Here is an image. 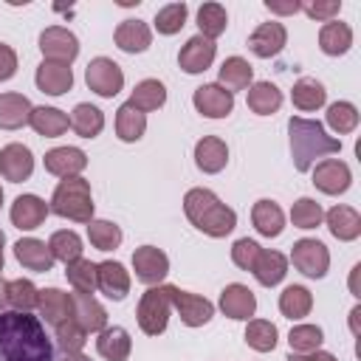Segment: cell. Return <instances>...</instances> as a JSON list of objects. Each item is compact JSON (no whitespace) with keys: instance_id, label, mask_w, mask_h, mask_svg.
I'll return each mask as SVG.
<instances>
[{"instance_id":"cell-27","label":"cell","mask_w":361,"mask_h":361,"mask_svg":"<svg viewBox=\"0 0 361 361\" xmlns=\"http://www.w3.org/2000/svg\"><path fill=\"white\" fill-rule=\"evenodd\" d=\"M324 217H327L330 234L336 240H341V243H350V240H355L361 234V214L355 209H350V206H333Z\"/></svg>"},{"instance_id":"cell-14","label":"cell","mask_w":361,"mask_h":361,"mask_svg":"<svg viewBox=\"0 0 361 361\" xmlns=\"http://www.w3.org/2000/svg\"><path fill=\"white\" fill-rule=\"evenodd\" d=\"M285 42H288V31H285V25L276 23V20L259 23V25L251 31V37H248V48H251L259 59L276 56V54L285 48Z\"/></svg>"},{"instance_id":"cell-55","label":"cell","mask_w":361,"mask_h":361,"mask_svg":"<svg viewBox=\"0 0 361 361\" xmlns=\"http://www.w3.org/2000/svg\"><path fill=\"white\" fill-rule=\"evenodd\" d=\"M265 8L268 11H274V14H296L299 11V3H271V0H265Z\"/></svg>"},{"instance_id":"cell-23","label":"cell","mask_w":361,"mask_h":361,"mask_svg":"<svg viewBox=\"0 0 361 361\" xmlns=\"http://www.w3.org/2000/svg\"><path fill=\"white\" fill-rule=\"evenodd\" d=\"M195 164H197V169H203L209 175L220 172L228 164V147H226V141L217 138V135H203L195 144Z\"/></svg>"},{"instance_id":"cell-12","label":"cell","mask_w":361,"mask_h":361,"mask_svg":"<svg viewBox=\"0 0 361 361\" xmlns=\"http://www.w3.org/2000/svg\"><path fill=\"white\" fill-rule=\"evenodd\" d=\"M214 54H217L214 39H206V37L195 34V37H189L186 45L180 48L178 65H180V71H186V73H203L206 68H212Z\"/></svg>"},{"instance_id":"cell-43","label":"cell","mask_w":361,"mask_h":361,"mask_svg":"<svg viewBox=\"0 0 361 361\" xmlns=\"http://www.w3.org/2000/svg\"><path fill=\"white\" fill-rule=\"evenodd\" d=\"M276 324L265 322V319H248L245 327V344L257 353H271L276 347Z\"/></svg>"},{"instance_id":"cell-50","label":"cell","mask_w":361,"mask_h":361,"mask_svg":"<svg viewBox=\"0 0 361 361\" xmlns=\"http://www.w3.org/2000/svg\"><path fill=\"white\" fill-rule=\"evenodd\" d=\"M85 341H87V333H85V327L76 324L73 319L56 324V344H59L62 353H82Z\"/></svg>"},{"instance_id":"cell-11","label":"cell","mask_w":361,"mask_h":361,"mask_svg":"<svg viewBox=\"0 0 361 361\" xmlns=\"http://www.w3.org/2000/svg\"><path fill=\"white\" fill-rule=\"evenodd\" d=\"M195 110L206 118H226L234 110V93H228L226 87H220L217 82L212 85H200L192 96Z\"/></svg>"},{"instance_id":"cell-7","label":"cell","mask_w":361,"mask_h":361,"mask_svg":"<svg viewBox=\"0 0 361 361\" xmlns=\"http://www.w3.org/2000/svg\"><path fill=\"white\" fill-rule=\"evenodd\" d=\"M85 82H87V87H90L96 96L113 99V96L124 87V73H121V68H118L113 59L96 56V59H90L87 68H85Z\"/></svg>"},{"instance_id":"cell-47","label":"cell","mask_w":361,"mask_h":361,"mask_svg":"<svg viewBox=\"0 0 361 361\" xmlns=\"http://www.w3.org/2000/svg\"><path fill=\"white\" fill-rule=\"evenodd\" d=\"M324 341V333L322 327L316 324H296L290 333H288V344H290V353H313L319 350Z\"/></svg>"},{"instance_id":"cell-40","label":"cell","mask_w":361,"mask_h":361,"mask_svg":"<svg viewBox=\"0 0 361 361\" xmlns=\"http://www.w3.org/2000/svg\"><path fill=\"white\" fill-rule=\"evenodd\" d=\"M65 276H68V282H71V288L76 290V293H90L93 296V290L99 288V282H96V262H90V259H73V262H68L65 265Z\"/></svg>"},{"instance_id":"cell-46","label":"cell","mask_w":361,"mask_h":361,"mask_svg":"<svg viewBox=\"0 0 361 361\" xmlns=\"http://www.w3.org/2000/svg\"><path fill=\"white\" fill-rule=\"evenodd\" d=\"M327 124L338 135L353 133L358 127V110H355V104H350V102H333L327 107Z\"/></svg>"},{"instance_id":"cell-53","label":"cell","mask_w":361,"mask_h":361,"mask_svg":"<svg viewBox=\"0 0 361 361\" xmlns=\"http://www.w3.org/2000/svg\"><path fill=\"white\" fill-rule=\"evenodd\" d=\"M14 73H17V54H14L11 45L0 42V82L11 79Z\"/></svg>"},{"instance_id":"cell-9","label":"cell","mask_w":361,"mask_h":361,"mask_svg":"<svg viewBox=\"0 0 361 361\" xmlns=\"http://www.w3.org/2000/svg\"><path fill=\"white\" fill-rule=\"evenodd\" d=\"M133 271L135 279L144 285H161V279L169 274V257L155 245H141L133 251Z\"/></svg>"},{"instance_id":"cell-31","label":"cell","mask_w":361,"mask_h":361,"mask_svg":"<svg viewBox=\"0 0 361 361\" xmlns=\"http://www.w3.org/2000/svg\"><path fill=\"white\" fill-rule=\"evenodd\" d=\"M254 276H257V282L259 285H265V288H274V285H279L282 279H285V274H288V259H285V254H279V251H259V259H257V265H254V271H251Z\"/></svg>"},{"instance_id":"cell-15","label":"cell","mask_w":361,"mask_h":361,"mask_svg":"<svg viewBox=\"0 0 361 361\" xmlns=\"http://www.w3.org/2000/svg\"><path fill=\"white\" fill-rule=\"evenodd\" d=\"M42 164H45V172L65 180V178H76L87 166V155L79 147H56L45 152Z\"/></svg>"},{"instance_id":"cell-52","label":"cell","mask_w":361,"mask_h":361,"mask_svg":"<svg viewBox=\"0 0 361 361\" xmlns=\"http://www.w3.org/2000/svg\"><path fill=\"white\" fill-rule=\"evenodd\" d=\"M299 8H305V14L307 17H313V20H322V23H330L338 11H341V3L338 0H327V3H307V6H299Z\"/></svg>"},{"instance_id":"cell-60","label":"cell","mask_w":361,"mask_h":361,"mask_svg":"<svg viewBox=\"0 0 361 361\" xmlns=\"http://www.w3.org/2000/svg\"><path fill=\"white\" fill-rule=\"evenodd\" d=\"M0 271H3V257H0Z\"/></svg>"},{"instance_id":"cell-34","label":"cell","mask_w":361,"mask_h":361,"mask_svg":"<svg viewBox=\"0 0 361 361\" xmlns=\"http://www.w3.org/2000/svg\"><path fill=\"white\" fill-rule=\"evenodd\" d=\"M324 99H327V90H324V85H322L319 79H313V76L299 79V82L293 85V90H290V102H293V107H299L302 113L319 110V107L324 104Z\"/></svg>"},{"instance_id":"cell-22","label":"cell","mask_w":361,"mask_h":361,"mask_svg":"<svg viewBox=\"0 0 361 361\" xmlns=\"http://www.w3.org/2000/svg\"><path fill=\"white\" fill-rule=\"evenodd\" d=\"M14 257H17V262H20L23 268L37 271V274L51 271V265H54V257H51L48 245H45L42 240H37V237H23V240H17V243H14Z\"/></svg>"},{"instance_id":"cell-30","label":"cell","mask_w":361,"mask_h":361,"mask_svg":"<svg viewBox=\"0 0 361 361\" xmlns=\"http://www.w3.org/2000/svg\"><path fill=\"white\" fill-rule=\"evenodd\" d=\"M353 45V31L347 23H338V20H330L322 25L319 31V48L327 54V56H341L347 54Z\"/></svg>"},{"instance_id":"cell-26","label":"cell","mask_w":361,"mask_h":361,"mask_svg":"<svg viewBox=\"0 0 361 361\" xmlns=\"http://www.w3.org/2000/svg\"><path fill=\"white\" fill-rule=\"evenodd\" d=\"M31 102L23 93H0V130H20L31 118Z\"/></svg>"},{"instance_id":"cell-20","label":"cell","mask_w":361,"mask_h":361,"mask_svg":"<svg viewBox=\"0 0 361 361\" xmlns=\"http://www.w3.org/2000/svg\"><path fill=\"white\" fill-rule=\"evenodd\" d=\"M37 87L48 96H62L73 87V71L71 65H62V62H48L42 59V65L37 68Z\"/></svg>"},{"instance_id":"cell-21","label":"cell","mask_w":361,"mask_h":361,"mask_svg":"<svg viewBox=\"0 0 361 361\" xmlns=\"http://www.w3.org/2000/svg\"><path fill=\"white\" fill-rule=\"evenodd\" d=\"M96 282H99V290L107 293L116 302H121L130 293V274L116 259H107V262H99L96 265Z\"/></svg>"},{"instance_id":"cell-8","label":"cell","mask_w":361,"mask_h":361,"mask_svg":"<svg viewBox=\"0 0 361 361\" xmlns=\"http://www.w3.org/2000/svg\"><path fill=\"white\" fill-rule=\"evenodd\" d=\"M39 51L48 62H62L71 65L79 56V39L73 31L62 28V25H51L39 34Z\"/></svg>"},{"instance_id":"cell-44","label":"cell","mask_w":361,"mask_h":361,"mask_svg":"<svg viewBox=\"0 0 361 361\" xmlns=\"http://www.w3.org/2000/svg\"><path fill=\"white\" fill-rule=\"evenodd\" d=\"M87 240L99 251H113L121 245V228L110 220H90L87 223Z\"/></svg>"},{"instance_id":"cell-45","label":"cell","mask_w":361,"mask_h":361,"mask_svg":"<svg viewBox=\"0 0 361 361\" xmlns=\"http://www.w3.org/2000/svg\"><path fill=\"white\" fill-rule=\"evenodd\" d=\"M6 299H8V305H11L14 310L28 313V310L37 307L39 290L34 288L31 279H11V282H6Z\"/></svg>"},{"instance_id":"cell-16","label":"cell","mask_w":361,"mask_h":361,"mask_svg":"<svg viewBox=\"0 0 361 361\" xmlns=\"http://www.w3.org/2000/svg\"><path fill=\"white\" fill-rule=\"evenodd\" d=\"M34 172V155L28 147L23 144H6L0 149V175L11 183H20V180H28Z\"/></svg>"},{"instance_id":"cell-4","label":"cell","mask_w":361,"mask_h":361,"mask_svg":"<svg viewBox=\"0 0 361 361\" xmlns=\"http://www.w3.org/2000/svg\"><path fill=\"white\" fill-rule=\"evenodd\" d=\"M51 212L65 220H73V223H90L93 220L90 183L79 175L59 180V186L54 189V197H51Z\"/></svg>"},{"instance_id":"cell-33","label":"cell","mask_w":361,"mask_h":361,"mask_svg":"<svg viewBox=\"0 0 361 361\" xmlns=\"http://www.w3.org/2000/svg\"><path fill=\"white\" fill-rule=\"evenodd\" d=\"M254 79V68L248 65V59L243 56H228L223 65H220V87H226L228 93L234 90H245Z\"/></svg>"},{"instance_id":"cell-59","label":"cell","mask_w":361,"mask_h":361,"mask_svg":"<svg viewBox=\"0 0 361 361\" xmlns=\"http://www.w3.org/2000/svg\"><path fill=\"white\" fill-rule=\"evenodd\" d=\"M0 206H3V189H0Z\"/></svg>"},{"instance_id":"cell-2","label":"cell","mask_w":361,"mask_h":361,"mask_svg":"<svg viewBox=\"0 0 361 361\" xmlns=\"http://www.w3.org/2000/svg\"><path fill=\"white\" fill-rule=\"evenodd\" d=\"M183 212H186L189 223H192L197 231L209 234V237H226V234H231L234 226H237L234 209H228L212 189H203V186L186 192V197H183Z\"/></svg>"},{"instance_id":"cell-32","label":"cell","mask_w":361,"mask_h":361,"mask_svg":"<svg viewBox=\"0 0 361 361\" xmlns=\"http://www.w3.org/2000/svg\"><path fill=\"white\" fill-rule=\"evenodd\" d=\"M28 124L34 127L37 135L56 138V135H62V133L71 127V118H68L62 110H56V107H34Z\"/></svg>"},{"instance_id":"cell-19","label":"cell","mask_w":361,"mask_h":361,"mask_svg":"<svg viewBox=\"0 0 361 361\" xmlns=\"http://www.w3.org/2000/svg\"><path fill=\"white\" fill-rule=\"evenodd\" d=\"M37 310H39V316L48 324L56 327V324L73 319V296L65 293V290H59V288H45V290H39Z\"/></svg>"},{"instance_id":"cell-38","label":"cell","mask_w":361,"mask_h":361,"mask_svg":"<svg viewBox=\"0 0 361 361\" xmlns=\"http://www.w3.org/2000/svg\"><path fill=\"white\" fill-rule=\"evenodd\" d=\"M166 102V87L164 82L158 79H141L135 87H133V96H130V104L141 113H149V110H158L161 104Z\"/></svg>"},{"instance_id":"cell-25","label":"cell","mask_w":361,"mask_h":361,"mask_svg":"<svg viewBox=\"0 0 361 361\" xmlns=\"http://www.w3.org/2000/svg\"><path fill=\"white\" fill-rule=\"evenodd\" d=\"M113 37H116V45H118L124 54H141V51H147L149 42H152V31H149V25L141 23V20H124V23H118V28H116Z\"/></svg>"},{"instance_id":"cell-28","label":"cell","mask_w":361,"mask_h":361,"mask_svg":"<svg viewBox=\"0 0 361 361\" xmlns=\"http://www.w3.org/2000/svg\"><path fill=\"white\" fill-rule=\"evenodd\" d=\"M251 220H254V228H257L262 237H279L282 228H285V214H282V209H279L274 200H268V197H262V200L254 203Z\"/></svg>"},{"instance_id":"cell-39","label":"cell","mask_w":361,"mask_h":361,"mask_svg":"<svg viewBox=\"0 0 361 361\" xmlns=\"http://www.w3.org/2000/svg\"><path fill=\"white\" fill-rule=\"evenodd\" d=\"M310 307H313V296L305 285H288L279 293V310L285 319H302L310 313Z\"/></svg>"},{"instance_id":"cell-5","label":"cell","mask_w":361,"mask_h":361,"mask_svg":"<svg viewBox=\"0 0 361 361\" xmlns=\"http://www.w3.org/2000/svg\"><path fill=\"white\" fill-rule=\"evenodd\" d=\"M172 290H175V285H152L141 296L135 316H138V327L147 336H161L166 330L169 310H172Z\"/></svg>"},{"instance_id":"cell-24","label":"cell","mask_w":361,"mask_h":361,"mask_svg":"<svg viewBox=\"0 0 361 361\" xmlns=\"http://www.w3.org/2000/svg\"><path fill=\"white\" fill-rule=\"evenodd\" d=\"M73 322L82 324L85 333H102L107 327V313L90 293H73Z\"/></svg>"},{"instance_id":"cell-42","label":"cell","mask_w":361,"mask_h":361,"mask_svg":"<svg viewBox=\"0 0 361 361\" xmlns=\"http://www.w3.org/2000/svg\"><path fill=\"white\" fill-rule=\"evenodd\" d=\"M48 251H51L54 259L68 265V262L82 257V240H79L76 231H68V228L65 231H54L51 240H48Z\"/></svg>"},{"instance_id":"cell-18","label":"cell","mask_w":361,"mask_h":361,"mask_svg":"<svg viewBox=\"0 0 361 361\" xmlns=\"http://www.w3.org/2000/svg\"><path fill=\"white\" fill-rule=\"evenodd\" d=\"M220 310L228 316V319H240V322H248L257 310V299L251 293V288L240 285V282H231L223 288L220 293Z\"/></svg>"},{"instance_id":"cell-29","label":"cell","mask_w":361,"mask_h":361,"mask_svg":"<svg viewBox=\"0 0 361 361\" xmlns=\"http://www.w3.org/2000/svg\"><path fill=\"white\" fill-rule=\"evenodd\" d=\"M96 350L107 361H127V355L133 350L130 333L124 327H104L99 333V338H96Z\"/></svg>"},{"instance_id":"cell-17","label":"cell","mask_w":361,"mask_h":361,"mask_svg":"<svg viewBox=\"0 0 361 361\" xmlns=\"http://www.w3.org/2000/svg\"><path fill=\"white\" fill-rule=\"evenodd\" d=\"M51 206L37 197V195H20L14 203H11V223L20 228V231H31V228H39L48 217Z\"/></svg>"},{"instance_id":"cell-1","label":"cell","mask_w":361,"mask_h":361,"mask_svg":"<svg viewBox=\"0 0 361 361\" xmlns=\"http://www.w3.org/2000/svg\"><path fill=\"white\" fill-rule=\"evenodd\" d=\"M0 355L6 361H54V347L37 316L0 313Z\"/></svg>"},{"instance_id":"cell-41","label":"cell","mask_w":361,"mask_h":361,"mask_svg":"<svg viewBox=\"0 0 361 361\" xmlns=\"http://www.w3.org/2000/svg\"><path fill=\"white\" fill-rule=\"evenodd\" d=\"M226 25H228V14H226V8H223L220 3H203V6L197 8V28H200V37L214 39V37H220V34L226 31Z\"/></svg>"},{"instance_id":"cell-56","label":"cell","mask_w":361,"mask_h":361,"mask_svg":"<svg viewBox=\"0 0 361 361\" xmlns=\"http://www.w3.org/2000/svg\"><path fill=\"white\" fill-rule=\"evenodd\" d=\"M59 361H90L87 355H82V353H62V358Z\"/></svg>"},{"instance_id":"cell-48","label":"cell","mask_w":361,"mask_h":361,"mask_svg":"<svg viewBox=\"0 0 361 361\" xmlns=\"http://www.w3.org/2000/svg\"><path fill=\"white\" fill-rule=\"evenodd\" d=\"M322 220H324V212H322V206L313 197H299L290 206V223L296 228H305L307 231V228H316Z\"/></svg>"},{"instance_id":"cell-37","label":"cell","mask_w":361,"mask_h":361,"mask_svg":"<svg viewBox=\"0 0 361 361\" xmlns=\"http://www.w3.org/2000/svg\"><path fill=\"white\" fill-rule=\"evenodd\" d=\"M144 130H147V116L141 110H135L130 102L116 110V135L121 141L133 144V141H138L144 135Z\"/></svg>"},{"instance_id":"cell-57","label":"cell","mask_w":361,"mask_h":361,"mask_svg":"<svg viewBox=\"0 0 361 361\" xmlns=\"http://www.w3.org/2000/svg\"><path fill=\"white\" fill-rule=\"evenodd\" d=\"M6 305H8V299H6V282L0 279V313H6V310H3Z\"/></svg>"},{"instance_id":"cell-54","label":"cell","mask_w":361,"mask_h":361,"mask_svg":"<svg viewBox=\"0 0 361 361\" xmlns=\"http://www.w3.org/2000/svg\"><path fill=\"white\" fill-rule=\"evenodd\" d=\"M288 361H336V355H330L324 350H313V353H290Z\"/></svg>"},{"instance_id":"cell-3","label":"cell","mask_w":361,"mask_h":361,"mask_svg":"<svg viewBox=\"0 0 361 361\" xmlns=\"http://www.w3.org/2000/svg\"><path fill=\"white\" fill-rule=\"evenodd\" d=\"M288 133H290V155H293V166L299 172H307L313 166L316 158L333 155L341 149V141L327 135L324 127L313 118H302V116H290L288 121Z\"/></svg>"},{"instance_id":"cell-35","label":"cell","mask_w":361,"mask_h":361,"mask_svg":"<svg viewBox=\"0 0 361 361\" xmlns=\"http://www.w3.org/2000/svg\"><path fill=\"white\" fill-rule=\"evenodd\" d=\"M282 104V90L271 82H257L248 87V110L257 116H271Z\"/></svg>"},{"instance_id":"cell-49","label":"cell","mask_w":361,"mask_h":361,"mask_svg":"<svg viewBox=\"0 0 361 361\" xmlns=\"http://www.w3.org/2000/svg\"><path fill=\"white\" fill-rule=\"evenodd\" d=\"M183 25H186V3H169V6L158 8V14H155V28H158V34L172 37V34H178Z\"/></svg>"},{"instance_id":"cell-58","label":"cell","mask_w":361,"mask_h":361,"mask_svg":"<svg viewBox=\"0 0 361 361\" xmlns=\"http://www.w3.org/2000/svg\"><path fill=\"white\" fill-rule=\"evenodd\" d=\"M3 243H6V237H3V231H0V257H3Z\"/></svg>"},{"instance_id":"cell-13","label":"cell","mask_w":361,"mask_h":361,"mask_svg":"<svg viewBox=\"0 0 361 361\" xmlns=\"http://www.w3.org/2000/svg\"><path fill=\"white\" fill-rule=\"evenodd\" d=\"M350 166L338 158H327V161H319L313 166V183L316 189H322L324 195H341L350 189Z\"/></svg>"},{"instance_id":"cell-10","label":"cell","mask_w":361,"mask_h":361,"mask_svg":"<svg viewBox=\"0 0 361 361\" xmlns=\"http://www.w3.org/2000/svg\"><path fill=\"white\" fill-rule=\"evenodd\" d=\"M172 305H175V310L186 327H203L214 316V305L206 296H197V293H189L180 288L172 290Z\"/></svg>"},{"instance_id":"cell-36","label":"cell","mask_w":361,"mask_h":361,"mask_svg":"<svg viewBox=\"0 0 361 361\" xmlns=\"http://www.w3.org/2000/svg\"><path fill=\"white\" fill-rule=\"evenodd\" d=\"M71 127H73V133L82 135V138H96V135L104 130V113H102L96 104L82 102V104L73 107Z\"/></svg>"},{"instance_id":"cell-6","label":"cell","mask_w":361,"mask_h":361,"mask_svg":"<svg viewBox=\"0 0 361 361\" xmlns=\"http://www.w3.org/2000/svg\"><path fill=\"white\" fill-rule=\"evenodd\" d=\"M290 262L299 274L310 276V279H322L330 268V251L324 243L313 240V237H305V240H296L293 248H290Z\"/></svg>"},{"instance_id":"cell-51","label":"cell","mask_w":361,"mask_h":361,"mask_svg":"<svg viewBox=\"0 0 361 361\" xmlns=\"http://www.w3.org/2000/svg\"><path fill=\"white\" fill-rule=\"evenodd\" d=\"M259 251H262V245H257L254 240L243 237V240H237V243L231 245V262H234L237 268H243V271H254V265H257V259H259Z\"/></svg>"}]
</instances>
